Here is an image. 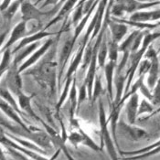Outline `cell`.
I'll return each instance as SVG.
<instances>
[{
    "label": "cell",
    "mask_w": 160,
    "mask_h": 160,
    "mask_svg": "<svg viewBox=\"0 0 160 160\" xmlns=\"http://www.w3.org/2000/svg\"><path fill=\"white\" fill-rule=\"evenodd\" d=\"M0 126L11 135L32 141L33 143L37 144L39 148L46 151L52 148L51 139L48 133L37 127L25 128L18 123H14L2 114H0Z\"/></svg>",
    "instance_id": "cell-1"
},
{
    "label": "cell",
    "mask_w": 160,
    "mask_h": 160,
    "mask_svg": "<svg viewBox=\"0 0 160 160\" xmlns=\"http://www.w3.org/2000/svg\"><path fill=\"white\" fill-rule=\"evenodd\" d=\"M99 123H100V137H101V146L100 148H106L108 155L111 160H118V153L116 151V145L111 135V132L108 127L106 112L103 107L102 100H99Z\"/></svg>",
    "instance_id": "cell-2"
},
{
    "label": "cell",
    "mask_w": 160,
    "mask_h": 160,
    "mask_svg": "<svg viewBox=\"0 0 160 160\" xmlns=\"http://www.w3.org/2000/svg\"><path fill=\"white\" fill-rule=\"evenodd\" d=\"M160 5V0L155 2H140L138 0H114L111 8L112 18H121L124 14L143 11Z\"/></svg>",
    "instance_id": "cell-3"
},
{
    "label": "cell",
    "mask_w": 160,
    "mask_h": 160,
    "mask_svg": "<svg viewBox=\"0 0 160 160\" xmlns=\"http://www.w3.org/2000/svg\"><path fill=\"white\" fill-rule=\"evenodd\" d=\"M21 18L23 21H29V20H37L38 22L41 21L43 18H48L51 16H56L59 10L55 8H53L51 10L44 12L40 10L39 8H36L34 4L29 2L28 0H24L21 7Z\"/></svg>",
    "instance_id": "cell-4"
},
{
    "label": "cell",
    "mask_w": 160,
    "mask_h": 160,
    "mask_svg": "<svg viewBox=\"0 0 160 160\" xmlns=\"http://www.w3.org/2000/svg\"><path fill=\"white\" fill-rule=\"evenodd\" d=\"M5 82L8 90L15 96L18 97L21 92H23V82L21 78V72H19V65L12 62L6 73Z\"/></svg>",
    "instance_id": "cell-5"
},
{
    "label": "cell",
    "mask_w": 160,
    "mask_h": 160,
    "mask_svg": "<svg viewBox=\"0 0 160 160\" xmlns=\"http://www.w3.org/2000/svg\"><path fill=\"white\" fill-rule=\"evenodd\" d=\"M74 45H75V42L72 39V37L69 38L68 39L65 40V42L62 46V50L60 52L59 62H58V74H57V82H58L59 88H61V86H62V76L65 72L67 62H69V60L72 56Z\"/></svg>",
    "instance_id": "cell-6"
},
{
    "label": "cell",
    "mask_w": 160,
    "mask_h": 160,
    "mask_svg": "<svg viewBox=\"0 0 160 160\" xmlns=\"http://www.w3.org/2000/svg\"><path fill=\"white\" fill-rule=\"evenodd\" d=\"M68 141L76 148H79V146L82 145L96 152L102 150L98 145L93 141V139L88 134H86L81 127L78 128L77 130H72L70 133V135L68 136Z\"/></svg>",
    "instance_id": "cell-7"
},
{
    "label": "cell",
    "mask_w": 160,
    "mask_h": 160,
    "mask_svg": "<svg viewBox=\"0 0 160 160\" xmlns=\"http://www.w3.org/2000/svg\"><path fill=\"white\" fill-rule=\"evenodd\" d=\"M119 131L120 135L131 141H140L148 136V132L142 128L134 126V124L125 123L123 120L118 121L117 123V132Z\"/></svg>",
    "instance_id": "cell-8"
},
{
    "label": "cell",
    "mask_w": 160,
    "mask_h": 160,
    "mask_svg": "<svg viewBox=\"0 0 160 160\" xmlns=\"http://www.w3.org/2000/svg\"><path fill=\"white\" fill-rule=\"evenodd\" d=\"M53 39L52 38H49L47 39L38 49H37L23 63H21L19 65V72L22 73L26 72L27 70H28L29 68H31L36 62H38L48 51H49V48L52 46L53 44Z\"/></svg>",
    "instance_id": "cell-9"
},
{
    "label": "cell",
    "mask_w": 160,
    "mask_h": 160,
    "mask_svg": "<svg viewBox=\"0 0 160 160\" xmlns=\"http://www.w3.org/2000/svg\"><path fill=\"white\" fill-rule=\"evenodd\" d=\"M40 123H42V125L44 126L46 132L48 133V135H49V137H50L52 145H53L54 147H56L57 149H61V151L64 154V156L66 157L67 160H75V158L71 155L69 149L67 148L66 141L62 138V136H61L54 128H52V126H50L48 123H45L42 119H41Z\"/></svg>",
    "instance_id": "cell-10"
},
{
    "label": "cell",
    "mask_w": 160,
    "mask_h": 160,
    "mask_svg": "<svg viewBox=\"0 0 160 160\" xmlns=\"http://www.w3.org/2000/svg\"><path fill=\"white\" fill-rule=\"evenodd\" d=\"M55 35H58V33H55V32H49L47 30H44V29H41L39 31H38L36 33H33L29 36H26L24 37L20 41L19 43L14 48L12 51L13 54H16L17 52H18L21 49L25 48L26 46L28 45H30V44H33L35 42H38L40 39L44 38L50 37V36H55Z\"/></svg>",
    "instance_id": "cell-11"
},
{
    "label": "cell",
    "mask_w": 160,
    "mask_h": 160,
    "mask_svg": "<svg viewBox=\"0 0 160 160\" xmlns=\"http://www.w3.org/2000/svg\"><path fill=\"white\" fill-rule=\"evenodd\" d=\"M124 105V102L121 101L117 104H110V114L107 117L108 123H111V131L112 138L115 142L116 147H118L117 142V123L119 121V116Z\"/></svg>",
    "instance_id": "cell-12"
},
{
    "label": "cell",
    "mask_w": 160,
    "mask_h": 160,
    "mask_svg": "<svg viewBox=\"0 0 160 160\" xmlns=\"http://www.w3.org/2000/svg\"><path fill=\"white\" fill-rule=\"evenodd\" d=\"M33 97H34V94L28 95V94L24 93V92H23L17 97L18 98V103L20 110L23 112L26 115L31 117L32 119H34L37 122L40 123L41 118L35 112V111L32 108V105H31V100Z\"/></svg>",
    "instance_id": "cell-13"
},
{
    "label": "cell",
    "mask_w": 160,
    "mask_h": 160,
    "mask_svg": "<svg viewBox=\"0 0 160 160\" xmlns=\"http://www.w3.org/2000/svg\"><path fill=\"white\" fill-rule=\"evenodd\" d=\"M26 34H27V22L22 20L14 27L8 42L2 47L0 51L4 52L5 50L10 49V47L14 45L16 42H18V40H21L23 38L26 37Z\"/></svg>",
    "instance_id": "cell-14"
},
{
    "label": "cell",
    "mask_w": 160,
    "mask_h": 160,
    "mask_svg": "<svg viewBox=\"0 0 160 160\" xmlns=\"http://www.w3.org/2000/svg\"><path fill=\"white\" fill-rule=\"evenodd\" d=\"M151 62V67L149 69V72L147 78V85L148 88L152 91L154 89V87L156 86L158 79L160 77V68H159V58H158V54H156L154 56H152L151 58L148 59Z\"/></svg>",
    "instance_id": "cell-15"
},
{
    "label": "cell",
    "mask_w": 160,
    "mask_h": 160,
    "mask_svg": "<svg viewBox=\"0 0 160 160\" xmlns=\"http://www.w3.org/2000/svg\"><path fill=\"white\" fill-rule=\"evenodd\" d=\"M138 107H139V95L138 92H136L126 100V104H125L126 118L130 124H134L136 123V118L138 116Z\"/></svg>",
    "instance_id": "cell-16"
},
{
    "label": "cell",
    "mask_w": 160,
    "mask_h": 160,
    "mask_svg": "<svg viewBox=\"0 0 160 160\" xmlns=\"http://www.w3.org/2000/svg\"><path fill=\"white\" fill-rule=\"evenodd\" d=\"M80 0H67L61 8V9L59 10V12L57 13V15L49 21V23H47V25L45 26V28H43L44 30H47L49 27H51L52 25L56 24L57 22L61 21L62 18H67V16L70 14V13L72 11L74 8L76 7V5L78 4Z\"/></svg>",
    "instance_id": "cell-17"
},
{
    "label": "cell",
    "mask_w": 160,
    "mask_h": 160,
    "mask_svg": "<svg viewBox=\"0 0 160 160\" xmlns=\"http://www.w3.org/2000/svg\"><path fill=\"white\" fill-rule=\"evenodd\" d=\"M116 66H117V62L108 61L106 62L104 68H103L105 81H106V90L108 92L109 97L111 99L112 102L114 99V96H113V80H114V73H115Z\"/></svg>",
    "instance_id": "cell-18"
},
{
    "label": "cell",
    "mask_w": 160,
    "mask_h": 160,
    "mask_svg": "<svg viewBox=\"0 0 160 160\" xmlns=\"http://www.w3.org/2000/svg\"><path fill=\"white\" fill-rule=\"evenodd\" d=\"M108 28L111 32V38L116 42H121L123 37L126 35L128 31V26L120 22H116L112 20L111 17L108 18Z\"/></svg>",
    "instance_id": "cell-19"
},
{
    "label": "cell",
    "mask_w": 160,
    "mask_h": 160,
    "mask_svg": "<svg viewBox=\"0 0 160 160\" xmlns=\"http://www.w3.org/2000/svg\"><path fill=\"white\" fill-rule=\"evenodd\" d=\"M129 20L137 21V22H150L153 23V21H158L160 20V8L151 10V11H138L133 13L130 16Z\"/></svg>",
    "instance_id": "cell-20"
},
{
    "label": "cell",
    "mask_w": 160,
    "mask_h": 160,
    "mask_svg": "<svg viewBox=\"0 0 160 160\" xmlns=\"http://www.w3.org/2000/svg\"><path fill=\"white\" fill-rule=\"evenodd\" d=\"M0 98L2 99L3 101H5L6 102H8L11 107H13L16 111L18 112L22 117L26 115L23 112L20 110L19 106H18V101H16V99L14 97V94L12 92L8 90V88L6 84V82H5V79L3 81L0 82ZM24 118V117H23ZM25 119V118H24Z\"/></svg>",
    "instance_id": "cell-21"
},
{
    "label": "cell",
    "mask_w": 160,
    "mask_h": 160,
    "mask_svg": "<svg viewBox=\"0 0 160 160\" xmlns=\"http://www.w3.org/2000/svg\"><path fill=\"white\" fill-rule=\"evenodd\" d=\"M39 43L38 42H35L33 44H30V45H28L26 46L25 48L21 49L18 52L16 53V56L14 57V59L12 60L13 62L17 63L18 65H20L21 63L23 62L36 50L37 49H38V45Z\"/></svg>",
    "instance_id": "cell-22"
},
{
    "label": "cell",
    "mask_w": 160,
    "mask_h": 160,
    "mask_svg": "<svg viewBox=\"0 0 160 160\" xmlns=\"http://www.w3.org/2000/svg\"><path fill=\"white\" fill-rule=\"evenodd\" d=\"M69 102H70V113L71 119L75 118V113H77V105H78V90H77V78L73 76V82L71 87L70 94H69Z\"/></svg>",
    "instance_id": "cell-23"
},
{
    "label": "cell",
    "mask_w": 160,
    "mask_h": 160,
    "mask_svg": "<svg viewBox=\"0 0 160 160\" xmlns=\"http://www.w3.org/2000/svg\"><path fill=\"white\" fill-rule=\"evenodd\" d=\"M107 58H108V44H107L106 34H105L102 42L101 43V45L99 47L98 52H97V63H98V67L100 69L103 70V68L107 62Z\"/></svg>",
    "instance_id": "cell-24"
},
{
    "label": "cell",
    "mask_w": 160,
    "mask_h": 160,
    "mask_svg": "<svg viewBox=\"0 0 160 160\" xmlns=\"http://www.w3.org/2000/svg\"><path fill=\"white\" fill-rule=\"evenodd\" d=\"M72 82H73V77L72 78H69L67 80H65L63 82H64V87L62 89V93H61V96L60 99L56 104V112H57V114L59 116V112L61 110V108L62 107V105L64 104V102H66V100L69 97V94H70V91H71V87L72 84Z\"/></svg>",
    "instance_id": "cell-25"
},
{
    "label": "cell",
    "mask_w": 160,
    "mask_h": 160,
    "mask_svg": "<svg viewBox=\"0 0 160 160\" xmlns=\"http://www.w3.org/2000/svg\"><path fill=\"white\" fill-rule=\"evenodd\" d=\"M23 1L24 0H14L4 11H2V13H3V18H4V19L6 21L10 22L12 20L14 16L16 15V13L18 12V8L21 7Z\"/></svg>",
    "instance_id": "cell-26"
},
{
    "label": "cell",
    "mask_w": 160,
    "mask_h": 160,
    "mask_svg": "<svg viewBox=\"0 0 160 160\" xmlns=\"http://www.w3.org/2000/svg\"><path fill=\"white\" fill-rule=\"evenodd\" d=\"M11 63H12V51L11 49H8L3 52L2 60L0 62V82L2 80V77L7 73Z\"/></svg>",
    "instance_id": "cell-27"
},
{
    "label": "cell",
    "mask_w": 160,
    "mask_h": 160,
    "mask_svg": "<svg viewBox=\"0 0 160 160\" xmlns=\"http://www.w3.org/2000/svg\"><path fill=\"white\" fill-rule=\"evenodd\" d=\"M141 32V29H136L134 30L125 40H123L121 44H119V52H130L131 53V49L133 46V43L136 39V38L138 36V34Z\"/></svg>",
    "instance_id": "cell-28"
},
{
    "label": "cell",
    "mask_w": 160,
    "mask_h": 160,
    "mask_svg": "<svg viewBox=\"0 0 160 160\" xmlns=\"http://www.w3.org/2000/svg\"><path fill=\"white\" fill-rule=\"evenodd\" d=\"M108 60L111 62H117L118 61V53H119V43L110 39L108 42Z\"/></svg>",
    "instance_id": "cell-29"
},
{
    "label": "cell",
    "mask_w": 160,
    "mask_h": 160,
    "mask_svg": "<svg viewBox=\"0 0 160 160\" xmlns=\"http://www.w3.org/2000/svg\"><path fill=\"white\" fill-rule=\"evenodd\" d=\"M102 78L100 73L97 72L94 82H93V87H92V102H94L97 99L100 98L101 94L102 93Z\"/></svg>",
    "instance_id": "cell-30"
},
{
    "label": "cell",
    "mask_w": 160,
    "mask_h": 160,
    "mask_svg": "<svg viewBox=\"0 0 160 160\" xmlns=\"http://www.w3.org/2000/svg\"><path fill=\"white\" fill-rule=\"evenodd\" d=\"M155 111L154 105L148 101V99L144 98L141 102H139V107H138V116L143 114V113H153Z\"/></svg>",
    "instance_id": "cell-31"
},
{
    "label": "cell",
    "mask_w": 160,
    "mask_h": 160,
    "mask_svg": "<svg viewBox=\"0 0 160 160\" xmlns=\"http://www.w3.org/2000/svg\"><path fill=\"white\" fill-rule=\"evenodd\" d=\"M160 146V140L156 142L155 144L149 146V147H147V148H141V149H138V150H135V151H120V154L121 155H124V156H136V155H139V154H143V153H146V152H148L154 148H158Z\"/></svg>",
    "instance_id": "cell-32"
},
{
    "label": "cell",
    "mask_w": 160,
    "mask_h": 160,
    "mask_svg": "<svg viewBox=\"0 0 160 160\" xmlns=\"http://www.w3.org/2000/svg\"><path fill=\"white\" fill-rule=\"evenodd\" d=\"M150 102L154 105V107H160V77L156 86L152 90V99Z\"/></svg>",
    "instance_id": "cell-33"
},
{
    "label": "cell",
    "mask_w": 160,
    "mask_h": 160,
    "mask_svg": "<svg viewBox=\"0 0 160 160\" xmlns=\"http://www.w3.org/2000/svg\"><path fill=\"white\" fill-rule=\"evenodd\" d=\"M160 153V146L158 148H154L148 152L146 153H143V154H139V155H136V156H131V157H128V158H123V160H139L143 159V158H149V157H152L154 155H157Z\"/></svg>",
    "instance_id": "cell-34"
},
{
    "label": "cell",
    "mask_w": 160,
    "mask_h": 160,
    "mask_svg": "<svg viewBox=\"0 0 160 160\" xmlns=\"http://www.w3.org/2000/svg\"><path fill=\"white\" fill-rule=\"evenodd\" d=\"M151 67V62L148 60V59H143L141 62L139 63L138 65V68H137V76L138 77H141V76H146L149 72V69Z\"/></svg>",
    "instance_id": "cell-35"
},
{
    "label": "cell",
    "mask_w": 160,
    "mask_h": 160,
    "mask_svg": "<svg viewBox=\"0 0 160 160\" xmlns=\"http://www.w3.org/2000/svg\"><path fill=\"white\" fill-rule=\"evenodd\" d=\"M88 97V90H87L86 83L83 82V83L80 86L78 90V105H77V113L79 112L80 106L82 102Z\"/></svg>",
    "instance_id": "cell-36"
},
{
    "label": "cell",
    "mask_w": 160,
    "mask_h": 160,
    "mask_svg": "<svg viewBox=\"0 0 160 160\" xmlns=\"http://www.w3.org/2000/svg\"><path fill=\"white\" fill-rule=\"evenodd\" d=\"M6 148V150H7V152L15 160H33L31 159L30 158H28V157H27L26 155H24L23 153H21V152H19V151H18V150H16V149H14V148Z\"/></svg>",
    "instance_id": "cell-37"
},
{
    "label": "cell",
    "mask_w": 160,
    "mask_h": 160,
    "mask_svg": "<svg viewBox=\"0 0 160 160\" xmlns=\"http://www.w3.org/2000/svg\"><path fill=\"white\" fill-rule=\"evenodd\" d=\"M138 92H140V93H141L145 98L148 99L149 102L151 101V99H152V91L148 88V86L147 84H145L144 82L140 84V87H139Z\"/></svg>",
    "instance_id": "cell-38"
},
{
    "label": "cell",
    "mask_w": 160,
    "mask_h": 160,
    "mask_svg": "<svg viewBox=\"0 0 160 160\" xmlns=\"http://www.w3.org/2000/svg\"><path fill=\"white\" fill-rule=\"evenodd\" d=\"M59 2H60V0H45L40 8H46L48 6H54V7H56L59 4Z\"/></svg>",
    "instance_id": "cell-39"
},
{
    "label": "cell",
    "mask_w": 160,
    "mask_h": 160,
    "mask_svg": "<svg viewBox=\"0 0 160 160\" xmlns=\"http://www.w3.org/2000/svg\"><path fill=\"white\" fill-rule=\"evenodd\" d=\"M12 0H3V2L0 4V11H4L10 4Z\"/></svg>",
    "instance_id": "cell-40"
},
{
    "label": "cell",
    "mask_w": 160,
    "mask_h": 160,
    "mask_svg": "<svg viewBox=\"0 0 160 160\" xmlns=\"http://www.w3.org/2000/svg\"><path fill=\"white\" fill-rule=\"evenodd\" d=\"M8 33V30H6L5 32H3V33L0 35V50L2 49V46H3V44H4V41H5V39H6V37H7Z\"/></svg>",
    "instance_id": "cell-41"
},
{
    "label": "cell",
    "mask_w": 160,
    "mask_h": 160,
    "mask_svg": "<svg viewBox=\"0 0 160 160\" xmlns=\"http://www.w3.org/2000/svg\"><path fill=\"white\" fill-rule=\"evenodd\" d=\"M60 153H62V151H61V149H57L56 150V152L50 157L49 158V160H56L58 158V157H59V155H60Z\"/></svg>",
    "instance_id": "cell-42"
},
{
    "label": "cell",
    "mask_w": 160,
    "mask_h": 160,
    "mask_svg": "<svg viewBox=\"0 0 160 160\" xmlns=\"http://www.w3.org/2000/svg\"><path fill=\"white\" fill-rule=\"evenodd\" d=\"M0 160H8L6 157V153L4 152V150L0 147Z\"/></svg>",
    "instance_id": "cell-43"
},
{
    "label": "cell",
    "mask_w": 160,
    "mask_h": 160,
    "mask_svg": "<svg viewBox=\"0 0 160 160\" xmlns=\"http://www.w3.org/2000/svg\"><path fill=\"white\" fill-rule=\"evenodd\" d=\"M138 1H140V2H145V3H147V2H155V1H158V0H138Z\"/></svg>",
    "instance_id": "cell-44"
},
{
    "label": "cell",
    "mask_w": 160,
    "mask_h": 160,
    "mask_svg": "<svg viewBox=\"0 0 160 160\" xmlns=\"http://www.w3.org/2000/svg\"><path fill=\"white\" fill-rule=\"evenodd\" d=\"M160 112V107H158V109H157V111H154V112L152 113V114H155V113H158V112Z\"/></svg>",
    "instance_id": "cell-45"
},
{
    "label": "cell",
    "mask_w": 160,
    "mask_h": 160,
    "mask_svg": "<svg viewBox=\"0 0 160 160\" xmlns=\"http://www.w3.org/2000/svg\"><path fill=\"white\" fill-rule=\"evenodd\" d=\"M40 1H41V0H38L37 2H36V4H38V2H40ZM36 4H35V5H36Z\"/></svg>",
    "instance_id": "cell-46"
},
{
    "label": "cell",
    "mask_w": 160,
    "mask_h": 160,
    "mask_svg": "<svg viewBox=\"0 0 160 160\" xmlns=\"http://www.w3.org/2000/svg\"><path fill=\"white\" fill-rule=\"evenodd\" d=\"M158 24H159V26H160V22H158Z\"/></svg>",
    "instance_id": "cell-47"
},
{
    "label": "cell",
    "mask_w": 160,
    "mask_h": 160,
    "mask_svg": "<svg viewBox=\"0 0 160 160\" xmlns=\"http://www.w3.org/2000/svg\"><path fill=\"white\" fill-rule=\"evenodd\" d=\"M159 56H160V54H159Z\"/></svg>",
    "instance_id": "cell-48"
}]
</instances>
